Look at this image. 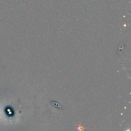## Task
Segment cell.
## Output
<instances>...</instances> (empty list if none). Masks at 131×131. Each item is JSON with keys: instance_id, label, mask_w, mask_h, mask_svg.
<instances>
[{"instance_id": "1", "label": "cell", "mask_w": 131, "mask_h": 131, "mask_svg": "<svg viewBox=\"0 0 131 131\" xmlns=\"http://www.w3.org/2000/svg\"><path fill=\"white\" fill-rule=\"evenodd\" d=\"M127 131H130V130H127Z\"/></svg>"}]
</instances>
